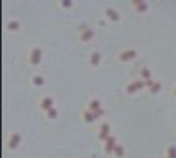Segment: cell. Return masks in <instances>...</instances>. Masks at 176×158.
<instances>
[{
	"label": "cell",
	"instance_id": "6da1fadb",
	"mask_svg": "<svg viewBox=\"0 0 176 158\" xmlns=\"http://www.w3.org/2000/svg\"><path fill=\"white\" fill-rule=\"evenodd\" d=\"M105 17L110 20V22H118V20H120V13H118L115 8L107 7V8H105Z\"/></svg>",
	"mask_w": 176,
	"mask_h": 158
},
{
	"label": "cell",
	"instance_id": "7a4b0ae2",
	"mask_svg": "<svg viewBox=\"0 0 176 158\" xmlns=\"http://www.w3.org/2000/svg\"><path fill=\"white\" fill-rule=\"evenodd\" d=\"M92 36H94V31L91 28H87L86 25H81V40L82 41H89Z\"/></svg>",
	"mask_w": 176,
	"mask_h": 158
},
{
	"label": "cell",
	"instance_id": "8992f818",
	"mask_svg": "<svg viewBox=\"0 0 176 158\" xmlns=\"http://www.w3.org/2000/svg\"><path fill=\"white\" fill-rule=\"evenodd\" d=\"M8 30H18L20 28V22H17V20H12V22H8Z\"/></svg>",
	"mask_w": 176,
	"mask_h": 158
},
{
	"label": "cell",
	"instance_id": "277c9868",
	"mask_svg": "<svg viewBox=\"0 0 176 158\" xmlns=\"http://www.w3.org/2000/svg\"><path fill=\"white\" fill-rule=\"evenodd\" d=\"M41 58V50H38V48H33L32 50V61L35 63V61H38Z\"/></svg>",
	"mask_w": 176,
	"mask_h": 158
},
{
	"label": "cell",
	"instance_id": "5b68a950",
	"mask_svg": "<svg viewBox=\"0 0 176 158\" xmlns=\"http://www.w3.org/2000/svg\"><path fill=\"white\" fill-rule=\"evenodd\" d=\"M72 3H74L72 0H59V5H61L63 8H66V10L72 8Z\"/></svg>",
	"mask_w": 176,
	"mask_h": 158
},
{
	"label": "cell",
	"instance_id": "3957f363",
	"mask_svg": "<svg viewBox=\"0 0 176 158\" xmlns=\"http://www.w3.org/2000/svg\"><path fill=\"white\" fill-rule=\"evenodd\" d=\"M133 10H135L137 13H145V12L148 10V3H147V2L138 3V5H135V7H133Z\"/></svg>",
	"mask_w": 176,
	"mask_h": 158
},
{
	"label": "cell",
	"instance_id": "52a82bcc",
	"mask_svg": "<svg viewBox=\"0 0 176 158\" xmlns=\"http://www.w3.org/2000/svg\"><path fill=\"white\" fill-rule=\"evenodd\" d=\"M143 2H147V0H132V7H135L138 3H143Z\"/></svg>",
	"mask_w": 176,
	"mask_h": 158
}]
</instances>
